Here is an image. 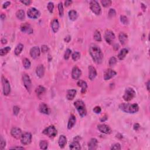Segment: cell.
Segmentation results:
<instances>
[{"mask_svg": "<svg viewBox=\"0 0 150 150\" xmlns=\"http://www.w3.org/2000/svg\"><path fill=\"white\" fill-rule=\"evenodd\" d=\"M67 143V139L65 135H62L59 138L58 144L60 148H64Z\"/></svg>", "mask_w": 150, "mask_h": 150, "instance_id": "obj_25", "label": "cell"}, {"mask_svg": "<svg viewBox=\"0 0 150 150\" xmlns=\"http://www.w3.org/2000/svg\"><path fill=\"white\" fill-rule=\"evenodd\" d=\"M22 80L24 86L26 88L27 91L29 93H31V88H32V82L29 76L26 73H24L22 76Z\"/></svg>", "mask_w": 150, "mask_h": 150, "instance_id": "obj_8", "label": "cell"}, {"mask_svg": "<svg viewBox=\"0 0 150 150\" xmlns=\"http://www.w3.org/2000/svg\"><path fill=\"white\" fill-rule=\"evenodd\" d=\"M41 52L40 49H39V47L38 46H34L30 50V55L32 57L33 59H36L38 58L40 55Z\"/></svg>", "mask_w": 150, "mask_h": 150, "instance_id": "obj_17", "label": "cell"}, {"mask_svg": "<svg viewBox=\"0 0 150 150\" xmlns=\"http://www.w3.org/2000/svg\"><path fill=\"white\" fill-rule=\"evenodd\" d=\"M49 48L48 46H46V45H43L42 46V51L43 53H46L48 52L49 51Z\"/></svg>", "mask_w": 150, "mask_h": 150, "instance_id": "obj_50", "label": "cell"}, {"mask_svg": "<svg viewBox=\"0 0 150 150\" xmlns=\"http://www.w3.org/2000/svg\"><path fill=\"white\" fill-rule=\"evenodd\" d=\"M47 8L50 13H52L54 9V4L52 2H49L47 5Z\"/></svg>", "mask_w": 150, "mask_h": 150, "instance_id": "obj_41", "label": "cell"}, {"mask_svg": "<svg viewBox=\"0 0 150 150\" xmlns=\"http://www.w3.org/2000/svg\"><path fill=\"white\" fill-rule=\"evenodd\" d=\"M10 4H11L10 2H9V1H6L5 3L3 5V8L6 9L8 7H9V6L10 5Z\"/></svg>", "mask_w": 150, "mask_h": 150, "instance_id": "obj_52", "label": "cell"}, {"mask_svg": "<svg viewBox=\"0 0 150 150\" xmlns=\"http://www.w3.org/2000/svg\"><path fill=\"white\" fill-rule=\"evenodd\" d=\"M94 38L97 42L102 41V36L100 32L98 31H96L94 33Z\"/></svg>", "mask_w": 150, "mask_h": 150, "instance_id": "obj_37", "label": "cell"}, {"mask_svg": "<svg viewBox=\"0 0 150 150\" xmlns=\"http://www.w3.org/2000/svg\"><path fill=\"white\" fill-rule=\"evenodd\" d=\"M90 8L92 11L97 15H100L102 12L101 7L97 1H91L90 2Z\"/></svg>", "mask_w": 150, "mask_h": 150, "instance_id": "obj_5", "label": "cell"}, {"mask_svg": "<svg viewBox=\"0 0 150 150\" xmlns=\"http://www.w3.org/2000/svg\"><path fill=\"white\" fill-rule=\"evenodd\" d=\"M93 111L95 112L96 114H100L102 111V108L99 106H96L95 107L93 108Z\"/></svg>", "mask_w": 150, "mask_h": 150, "instance_id": "obj_49", "label": "cell"}, {"mask_svg": "<svg viewBox=\"0 0 150 150\" xmlns=\"http://www.w3.org/2000/svg\"><path fill=\"white\" fill-rule=\"evenodd\" d=\"M11 149H24V148L23 147H12V148H11Z\"/></svg>", "mask_w": 150, "mask_h": 150, "instance_id": "obj_58", "label": "cell"}, {"mask_svg": "<svg viewBox=\"0 0 150 150\" xmlns=\"http://www.w3.org/2000/svg\"><path fill=\"white\" fill-rule=\"evenodd\" d=\"M135 92L134 91V90L132 88H127L126 89L124 92V94L123 96V98L124 100L126 102H129L130 100L135 97Z\"/></svg>", "mask_w": 150, "mask_h": 150, "instance_id": "obj_4", "label": "cell"}, {"mask_svg": "<svg viewBox=\"0 0 150 150\" xmlns=\"http://www.w3.org/2000/svg\"><path fill=\"white\" fill-rule=\"evenodd\" d=\"M98 141L96 139H92L88 143L89 149L91 150H94L97 147Z\"/></svg>", "mask_w": 150, "mask_h": 150, "instance_id": "obj_21", "label": "cell"}, {"mask_svg": "<svg viewBox=\"0 0 150 150\" xmlns=\"http://www.w3.org/2000/svg\"><path fill=\"white\" fill-rule=\"evenodd\" d=\"M119 108L124 112L131 114L135 113L139 110V105L136 103H122L119 106Z\"/></svg>", "mask_w": 150, "mask_h": 150, "instance_id": "obj_2", "label": "cell"}, {"mask_svg": "<svg viewBox=\"0 0 150 150\" xmlns=\"http://www.w3.org/2000/svg\"><path fill=\"white\" fill-rule=\"evenodd\" d=\"M107 116H103V117H101V118H100V121H101L102 122H104L106 121V120H107Z\"/></svg>", "mask_w": 150, "mask_h": 150, "instance_id": "obj_55", "label": "cell"}, {"mask_svg": "<svg viewBox=\"0 0 150 150\" xmlns=\"http://www.w3.org/2000/svg\"><path fill=\"white\" fill-rule=\"evenodd\" d=\"M120 21L124 25H127L129 23V19H128L127 17L124 16V15L120 16Z\"/></svg>", "mask_w": 150, "mask_h": 150, "instance_id": "obj_42", "label": "cell"}, {"mask_svg": "<svg viewBox=\"0 0 150 150\" xmlns=\"http://www.w3.org/2000/svg\"><path fill=\"white\" fill-rule=\"evenodd\" d=\"M104 39L108 44H111L115 39V35L111 31L107 30L106 31L104 35Z\"/></svg>", "mask_w": 150, "mask_h": 150, "instance_id": "obj_11", "label": "cell"}, {"mask_svg": "<svg viewBox=\"0 0 150 150\" xmlns=\"http://www.w3.org/2000/svg\"><path fill=\"white\" fill-rule=\"evenodd\" d=\"M89 53L94 62L97 64H102L103 59V54L101 49L97 45L94 43L90 45L89 47Z\"/></svg>", "mask_w": 150, "mask_h": 150, "instance_id": "obj_1", "label": "cell"}, {"mask_svg": "<svg viewBox=\"0 0 150 150\" xmlns=\"http://www.w3.org/2000/svg\"><path fill=\"white\" fill-rule=\"evenodd\" d=\"M10 51L11 48L9 46H7L4 48L1 49V50H0V55H1V56H4V55H7Z\"/></svg>", "mask_w": 150, "mask_h": 150, "instance_id": "obj_34", "label": "cell"}, {"mask_svg": "<svg viewBox=\"0 0 150 150\" xmlns=\"http://www.w3.org/2000/svg\"><path fill=\"white\" fill-rule=\"evenodd\" d=\"M76 117L75 116L73 115H71L70 117L69 118V120L68 121V129L69 130L72 129L73 127L74 126L75 123H76Z\"/></svg>", "mask_w": 150, "mask_h": 150, "instance_id": "obj_27", "label": "cell"}, {"mask_svg": "<svg viewBox=\"0 0 150 150\" xmlns=\"http://www.w3.org/2000/svg\"><path fill=\"white\" fill-rule=\"evenodd\" d=\"M17 17L20 20H23L25 18V12L22 9H19L16 12Z\"/></svg>", "mask_w": 150, "mask_h": 150, "instance_id": "obj_33", "label": "cell"}, {"mask_svg": "<svg viewBox=\"0 0 150 150\" xmlns=\"http://www.w3.org/2000/svg\"><path fill=\"white\" fill-rule=\"evenodd\" d=\"M101 3L103 6L104 7H108L111 4V1L110 0H102Z\"/></svg>", "mask_w": 150, "mask_h": 150, "instance_id": "obj_40", "label": "cell"}, {"mask_svg": "<svg viewBox=\"0 0 150 150\" xmlns=\"http://www.w3.org/2000/svg\"><path fill=\"white\" fill-rule=\"evenodd\" d=\"M27 15L31 19H36L40 16V12L35 8H31L28 11Z\"/></svg>", "mask_w": 150, "mask_h": 150, "instance_id": "obj_10", "label": "cell"}, {"mask_svg": "<svg viewBox=\"0 0 150 150\" xmlns=\"http://www.w3.org/2000/svg\"><path fill=\"white\" fill-rule=\"evenodd\" d=\"M19 111H20V108H19L18 106H14L13 108V112L15 116H17L19 114Z\"/></svg>", "mask_w": 150, "mask_h": 150, "instance_id": "obj_48", "label": "cell"}, {"mask_svg": "<svg viewBox=\"0 0 150 150\" xmlns=\"http://www.w3.org/2000/svg\"><path fill=\"white\" fill-rule=\"evenodd\" d=\"M32 140V134L30 133H25L22 134L21 138V143L23 145H28L31 143Z\"/></svg>", "mask_w": 150, "mask_h": 150, "instance_id": "obj_9", "label": "cell"}, {"mask_svg": "<svg viewBox=\"0 0 150 150\" xmlns=\"http://www.w3.org/2000/svg\"><path fill=\"white\" fill-rule=\"evenodd\" d=\"M69 17L71 21H74L78 18V14L76 11L71 10L69 12Z\"/></svg>", "mask_w": 150, "mask_h": 150, "instance_id": "obj_29", "label": "cell"}, {"mask_svg": "<svg viewBox=\"0 0 150 150\" xmlns=\"http://www.w3.org/2000/svg\"><path fill=\"white\" fill-rule=\"evenodd\" d=\"M82 75V71L78 67L74 66L73 67L72 72V77L74 80H78L80 78V77Z\"/></svg>", "mask_w": 150, "mask_h": 150, "instance_id": "obj_15", "label": "cell"}, {"mask_svg": "<svg viewBox=\"0 0 150 150\" xmlns=\"http://www.w3.org/2000/svg\"><path fill=\"white\" fill-rule=\"evenodd\" d=\"M117 63V59H116L115 57H111V58L110 59L109 62H108V64L110 66H114V65L116 64Z\"/></svg>", "mask_w": 150, "mask_h": 150, "instance_id": "obj_44", "label": "cell"}, {"mask_svg": "<svg viewBox=\"0 0 150 150\" xmlns=\"http://www.w3.org/2000/svg\"><path fill=\"white\" fill-rule=\"evenodd\" d=\"M97 129L99 131L102 133L106 134H109L111 133V130L110 127L106 124H99L97 126Z\"/></svg>", "mask_w": 150, "mask_h": 150, "instance_id": "obj_14", "label": "cell"}, {"mask_svg": "<svg viewBox=\"0 0 150 150\" xmlns=\"http://www.w3.org/2000/svg\"><path fill=\"white\" fill-rule=\"evenodd\" d=\"M71 54H72V51H71L70 49H67L66 52H65V55H64L65 59H66V60H68V59H69Z\"/></svg>", "mask_w": 150, "mask_h": 150, "instance_id": "obj_43", "label": "cell"}, {"mask_svg": "<svg viewBox=\"0 0 150 150\" xmlns=\"http://www.w3.org/2000/svg\"><path fill=\"white\" fill-rule=\"evenodd\" d=\"M51 27H52V31L56 33L58 32L59 28V23L57 19H54L51 22Z\"/></svg>", "mask_w": 150, "mask_h": 150, "instance_id": "obj_23", "label": "cell"}, {"mask_svg": "<svg viewBox=\"0 0 150 150\" xmlns=\"http://www.w3.org/2000/svg\"><path fill=\"white\" fill-rule=\"evenodd\" d=\"M21 30L22 32L29 33V34L33 33V29L31 27V25L28 23H24L21 25Z\"/></svg>", "mask_w": 150, "mask_h": 150, "instance_id": "obj_16", "label": "cell"}, {"mask_svg": "<svg viewBox=\"0 0 150 150\" xmlns=\"http://www.w3.org/2000/svg\"><path fill=\"white\" fill-rule=\"evenodd\" d=\"M46 92V89H45L44 87L42 86H39L35 90V92H36V94H37L38 96H41L43 94Z\"/></svg>", "mask_w": 150, "mask_h": 150, "instance_id": "obj_30", "label": "cell"}, {"mask_svg": "<svg viewBox=\"0 0 150 150\" xmlns=\"http://www.w3.org/2000/svg\"><path fill=\"white\" fill-rule=\"evenodd\" d=\"M72 58L73 60L74 61L78 60L80 58V53L79 52H74L73 54H72Z\"/></svg>", "mask_w": 150, "mask_h": 150, "instance_id": "obj_39", "label": "cell"}, {"mask_svg": "<svg viewBox=\"0 0 150 150\" xmlns=\"http://www.w3.org/2000/svg\"><path fill=\"white\" fill-rule=\"evenodd\" d=\"M111 149H114V150L121 149V145H120V144L118 143L114 144L112 145V147H111Z\"/></svg>", "mask_w": 150, "mask_h": 150, "instance_id": "obj_47", "label": "cell"}, {"mask_svg": "<svg viewBox=\"0 0 150 150\" xmlns=\"http://www.w3.org/2000/svg\"><path fill=\"white\" fill-rule=\"evenodd\" d=\"M74 105L81 117H84V116H86L87 114V110L86 108V106L83 102L82 101V100H77V101L74 102Z\"/></svg>", "mask_w": 150, "mask_h": 150, "instance_id": "obj_3", "label": "cell"}, {"mask_svg": "<svg viewBox=\"0 0 150 150\" xmlns=\"http://www.w3.org/2000/svg\"><path fill=\"white\" fill-rule=\"evenodd\" d=\"M21 2L25 5H29L32 3L30 0H23V1H21Z\"/></svg>", "mask_w": 150, "mask_h": 150, "instance_id": "obj_51", "label": "cell"}, {"mask_svg": "<svg viewBox=\"0 0 150 150\" xmlns=\"http://www.w3.org/2000/svg\"><path fill=\"white\" fill-rule=\"evenodd\" d=\"M78 86L79 87H80L82 88V93H84L86 92L87 89H88V84L87 83L84 82V80H80L78 82Z\"/></svg>", "mask_w": 150, "mask_h": 150, "instance_id": "obj_22", "label": "cell"}, {"mask_svg": "<svg viewBox=\"0 0 150 150\" xmlns=\"http://www.w3.org/2000/svg\"><path fill=\"white\" fill-rule=\"evenodd\" d=\"M139 129H140V125L139 124H134V130L137 131V130H138Z\"/></svg>", "mask_w": 150, "mask_h": 150, "instance_id": "obj_56", "label": "cell"}, {"mask_svg": "<svg viewBox=\"0 0 150 150\" xmlns=\"http://www.w3.org/2000/svg\"><path fill=\"white\" fill-rule=\"evenodd\" d=\"M116 12L114 9H110L109 10V12H108V17L110 18H111L114 17V16H116Z\"/></svg>", "mask_w": 150, "mask_h": 150, "instance_id": "obj_45", "label": "cell"}, {"mask_svg": "<svg viewBox=\"0 0 150 150\" xmlns=\"http://www.w3.org/2000/svg\"><path fill=\"white\" fill-rule=\"evenodd\" d=\"M64 40H65V42H67V43L69 42V41L71 40V36H69V35H68V36H67L65 37V38Z\"/></svg>", "mask_w": 150, "mask_h": 150, "instance_id": "obj_54", "label": "cell"}, {"mask_svg": "<svg viewBox=\"0 0 150 150\" xmlns=\"http://www.w3.org/2000/svg\"><path fill=\"white\" fill-rule=\"evenodd\" d=\"M45 68L42 65H39L36 69V73L39 78H42L45 74Z\"/></svg>", "mask_w": 150, "mask_h": 150, "instance_id": "obj_19", "label": "cell"}, {"mask_svg": "<svg viewBox=\"0 0 150 150\" xmlns=\"http://www.w3.org/2000/svg\"><path fill=\"white\" fill-rule=\"evenodd\" d=\"M43 133L49 138H54L57 135V130L54 126H50L43 130Z\"/></svg>", "mask_w": 150, "mask_h": 150, "instance_id": "obj_7", "label": "cell"}, {"mask_svg": "<svg viewBox=\"0 0 150 150\" xmlns=\"http://www.w3.org/2000/svg\"><path fill=\"white\" fill-rule=\"evenodd\" d=\"M149 81H148V82L147 83V90H149Z\"/></svg>", "mask_w": 150, "mask_h": 150, "instance_id": "obj_60", "label": "cell"}, {"mask_svg": "<svg viewBox=\"0 0 150 150\" xmlns=\"http://www.w3.org/2000/svg\"><path fill=\"white\" fill-rule=\"evenodd\" d=\"M39 146H40L41 149H46L48 147V142L45 140H42L39 143Z\"/></svg>", "mask_w": 150, "mask_h": 150, "instance_id": "obj_36", "label": "cell"}, {"mask_svg": "<svg viewBox=\"0 0 150 150\" xmlns=\"http://www.w3.org/2000/svg\"><path fill=\"white\" fill-rule=\"evenodd\" d=\"M1 42L3 44H6V43H7V39H5V38H3L1 39Z\"/></svg>", "mask_w": 150, "mask_h": 150, "instance_id": "obj_57", "label": "cell"}, {"mask_svg": "<svg viewBox=\"0 0 150 150\" xmlns=\"http://www.w3.org/2000/svg\"><path fill=\"white\" fill-rule=\"evenodd\" d=\"M39 110L41 113L45 114H49V109L48 106L46 105L44 103H41L39 106Z\"/></svg>", "mask_w": 150, "mask_h": 150, "instance_id": "obj_20", "label": "cell"}, {"mask_svg": "<svg viewBox=\"0 0 150 150\" xmlns=\"http://www.w3.org/2000/svg\"><path fill=\"white\" fill-rule=\"evenodd\" d=\"M69 148L71 149H80L81 147L79 141H74L73 140V142H72L70 144Z\"/></svg>", "mask_w": 150, "mask_h": 150, "instance_id": "obj_31", "label": "cell"}, {"mask_svg": "<svg viewBox=\"0 0 150 150\" xmlns=\"http://www.w3.org/2000/svg\"><path fill=\"white\" fill-rule=\"evenodd\" d=\"M2 79V84H3V93L5 96L9 95V94L11 92V86L9 82H8L7 79L4 76H2L1 77Z\"/></svg>", "mask_w": 150, "mask_h": 150, "instance_id": "obj_6", "label": "cell"}, {"mask_svg": "<svg viewBox=\"0 0 150 150\" xmlns=\"http://www.w3.org/2000/svg\"><path fill=\"white\" fill-rule=\"evenodd\" d=\"M128 53H129V51H128L127 49H122L118 55V59H119L120 60H123V59L126 58V55H127Z\"/></svg>", "mask_w": 150, "mask_h": 150, "instance_id": "obj_28", "label": "cell"}, {"mask_svg": "<svg viewBox=\"0 0 150 150\" xmlns=\"http://www.w3.org/2000/svg\"><path fill=\"white\" fill-rule=\"evenodd\" d=\"M23 49V45L22 44V43H19V44L16 47V48H15V51H14L15 55L18 56V55H19V54H20L22 51Z\"/></svg>", "mask_w": 150, "mask_h": 150, "instance_id": "obj_32", "label": "cell"}, {"mask_svg": "<svg viewBox=\"0 0 150 150\" xmlns=\"http://www.w3.org/2000/svg\"><path fill=\"white\" fill-rule=\"evenodd\" d=\"M97 76V71L94 67L92 65L89 66V78L90 80H93L96 78Z\"/></svg>", "mask_w": 150, "mask_h": 150, "instance_id": "obj_18", "label": "cell"}, {"mask_svg": "<svg viewBox=\"0 0 150 150\" xmlns=\"http://www.w3.org/2000/svg\"><path fill=\"white\" fill-rule=\"evenodd\" d=\"M72 1H70V0H66V1H65V7H69L70 5L72 4Z\"/></svg>", "mask_w": 150, "mask_h": 150, "instance_id": "obj_53", "label": "cell"}, {"mask_svg": "<svg viewBox=\"0 0 150 150\" xmlns=\"http://www.w3.org/2000/svg\"><path fill=\"white\" fill-rule=\"evenodd\" d=\"M58 10H59V13L60 17H63L64 16V7H63V4L62 3H59L58 4Z\"/></svg>", "mask_w": 150, "mask_h": 150, "instance_id": "obj_38", "label": "cell"}, {"mask_svg": "<svg viewBox=\"0 0 150 150\" xmlns=\"http://www.w3.org/2000/svg\"><path fill=\"white\" fill-rule=\"evenodd\" d=\"M5 14H2L1 15V18L3 19V20H4V19H5Z\"/></svg>", "mask_w": 150, "mask_h": 150, "instance_id": "obj_59", "label": "cell"}, {"mask_svg": "<svg viewBox=\"0 0 150 150\" xmlns=\"http://www.w3.org/2000/svg\"><path fill=\"white\" fill-rule=\"evenodd\" d=\"M11 134L15 139H21L23 134L20 129L17 127H14L11 130Z\"/></svg>", "mask_w": 150, "mask_h": 150, "instance_id": "obj_12", "label": "cell"}, {"mask_svg": "<svg viewBox=\"0 0 150 150\" xmlns=\"http://www.w3.org/2000/svg\"><path fill=\"white\" fill-rule=\"evenodd\" d=\"M117 74V73L115 71L111 69H108L104 72V79L105 80H108L111 79V78L114 77Z\"/></svg>", "mask_w": 150, "mask_h": 150, "instance_id": "obj_13", "label": "cell"}, {"mask_svg": "<svg viewBox=\"0 0 150 150\" xmlns=\"http://www.w3.org/2000/svg\"><path fill=\"white\" fill-rule=\"evenodd\" d=\"M76 90L74 89L68 90L66 94V98L69 100H72L74 98V97L76 96Z\"/></svg>", "mask_w": 150, "mask_h": 150, "instance_id": "obj_24", "label": "cell"}, {"mask_svg": "<svg viewBox=\"0 0 150 150\" xmlns=\"http://www.w3.org/2000/svg\"><path fill=\"white\" fill-rule=\"evenodd\" d=\"M22 63H23V67H24L25 69H29L31 67V62L29 61L28 59L27 58L23 59Z\"/></svg>", "mask_w": 150, "mask_h": 150, "instance_id": "obj_35", "label": "cell"}, {"mask_svg": "<svg viewBox=\"0 0 150 150\" xmlns=\"http://www.w3.org/2000/svg\"><path fill=\"white\" fill-rule=\"evenodd\" d=\"M6 146V143L4 140L3 139V137H1V140H0V149H3Z\"/></svg>", "mask_w": 150, "mask_h": 150, "instance_id": "obj_46", "label": "cell"}, {"mask_svg": "<svg viewBox=\"0 0 150 150\" xmlns=\"http://www.w3.org/2000/svg\"><path fill=\"white\" fill-rule=\"evenodd\" d=\"M118 39H119L120 42L122 45H125L127 41L128 36L125 33L121 32L120 33L119 36H118Z\"/></svg>", "mask_w": 150, "mask_h": 150, "instance_id": "obj_26", "label": "cell"}]
</instances>
